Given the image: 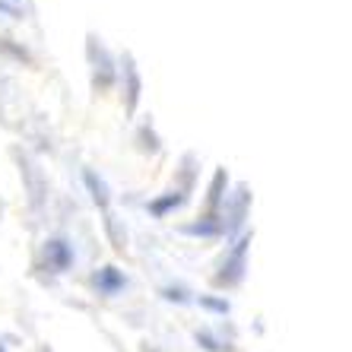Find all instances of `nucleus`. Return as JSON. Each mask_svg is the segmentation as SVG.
Returning a JSON list of instances; mask_svg holds the SVG:
<instances>
[{
    "mask_svg": "<svg viewBox=\"0 0 352 352\" xmlns=\"http://www.w3.org/2000/svg\"><path fill=\"white\" fill-rule=\"evenodd\" d=\"M86 184H89V188L96 190V194H92V197H96V204H102V206H105V204H108L105 184H102V181H98V184H96V175H89V172H86Z\"/></svg>",
    "mask_w": 352,
    "mask_h": 352,
    "instance_id": "obj_3",
    "label": "nucleus"
},
{
    "mask_svg": "<svg viewBox=\"0 0 352 352\" xmlns=\"http://www.w3.org/2000/svg\"><path fill=\"white\" fill-rule=\"evenodd\" d=\"M0 352H7V349H3V343H0Z\"/></svg>",
    "mask_w": 352,
    "mask_h": 352,
    "instance_id": "obj_4",
    "label": "nucleus"
},
{
    "mask_svg": "<svg viewBox=\"0 0 352 352\" xmlns=\"http://www.w3.org/2000/svg\"><path fill=\"white\" fill-rule=\"evenodd\" d=\"M96 286H98V292L102 295H115V292H121V289L127 286V279H124L115 267H105V270L96 273Z\"/></svg>",
    "mask_w": 352,
    "mask_h": 352,
    "instance_id": "obj_2",
    "label": "nucleus"
},
{
    "mask_svg": "<svg viewBox=\"0 0 352 352\" xmlns=\"http://www.w3.org/2000/svg\"><path fill=\"white\" fill-rule=\"evenodd\" d=\"M45 254H48V263H51V267H54L58 273H64L67 267L74 263V251L67 248V241H48Z\"/></svg>",
    "mask_w": 352,
    "mask_h": 352,
    "instance_id": "obj_1",
    "label": "nucleus"
}]
</instances>
